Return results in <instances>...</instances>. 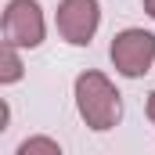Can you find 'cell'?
<instances>
[{
    "label": "cell",
    "instance_id": "cell-1",
    "mask_svg": "<svg viewBox=\"0 0 155 155\" xmlns=\"http://www.w3.org/2000/svg\"><path fill=\"white\" fill-rule=\"evenodd\" d=\"M76 108L90 130H112L123 116L119 90L112 87V79L105 72H94V69H87L76 79Z\"/></svg>",
    "mask_w": 155,
    "mask_h": 155
},
{
    "label": "cell",
    "instance_id": "cell-2",
    "mask_svg": "<svg viewBox=\"0 0 155 155\" xmlns=\"http://www.w3.org/2000/svg\"><path fill=\"white\" fill-rule=\"evenodd\" d=\"M155 61V33L148 29H123L112 40V65H116L123 76L137 79L152 69Z\"/></svg>",
    "mask_w": 155,
    "mask_h": 155
},
{
    "label": "cell",
    "instance_id": "cell-3",
    "mask_svg": "<svg viewBox=\"0 0 155 155\" xmlns=\"http://www.w3.org/2000/svg\"><path fill=\"white\" fill-rule=\"evenodd\" d=\"M4 43H11V47L43 43V11L36 0H11L4 7Z\"/></svg>",
    "mask_w": 155,
    "mask_h": 155
},
{
    "label": "cell",
    "instance_id": "cell-4",
    "mask_svg": "<svg viewBox=\"0 0 155 155\" xmlns=\"http://www.w3.org/2000/svg\"><path fill=\"white\" fill-rule=\"evenodd\" d=\"M101 25L97 0H61L58 4V33L72 47H87Z\"/></svg>",
    "mask_w": 155,
    "mask_h": 155
},
{
    "label": "cell",
    "instance_id": "cell-5",
    "mask_svg": "<svg viewBox=\"0 0 155 155\" xmlns=\"http://www.w3.org/2000/svg\"><path fill=\"white\" fill-rule=\"evenodd\" d=\"M15 79H22V61H18V47L4 43V51H0V83H15Z\"/></svg>",
    "mask_w": 155,
    "mask_h": 155
},
{
    "label": "cell",
    "instance_id": "cell-6",
    "mask_svg": "<svg viewBox=\"0 0 155 155\" xmlns=\"http://www.w3.org/2000/svg\"><path fill=\"white\" fill-rule=\"evenodd\" d=\"M15 155H61V148H58V141H51V137H25Z\"/></svg>",
    "mask_w": 155,
    "mask_h": 155
},
{
    "label": "cell",
    "instance_id": "cell-7",
    "mask_svg": "<svg viewBox=\"0 0 155 155\" xmlns=\"http://www.w3.org/2000/svg\"><path fill=\"white\" fill-rule=\"evenodd\" d=\"M148 119L155 123V94H148Z\"/></svg>",
    "mask_w": 155,
    "mask_h": 155
},
{
    "label": "cell",
    "instance_id": "cell-8",
    "mask_svg": "<svg viewBox=\"0 0 155 155\" xmlns=\"http://www.w3.org/2000/svg\"><path fill=\"white\" fill-rule=\"evenodd\" d=\"M144 11H148V15L155 18V0H144Z\"/></svg>",
    "mask_w": 155,
    "mask_h": 155
}]
</instances>
